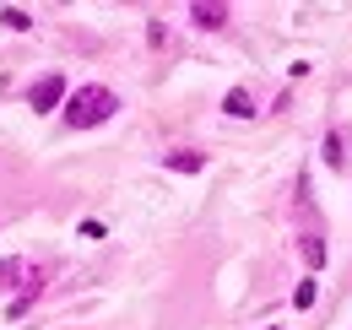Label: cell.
I'll use <instances>...</instances> for the list:
<instances>
[{
  "instance_id": "obj_10",
  "label": "cell",
  "mask_w": 352,
  "mask_h": 330,
  "mask_svg": "<svg viewBox=\"0 0 352 330\" xmlns=\"http://www.w3.org/2000/svg\"><path fill=\"white\" fill-rule=\"evenodd\" d=\"M0 22H6L11 33H28V28H33V16H28V11H16V6H6V11H0Z\"/></svg>"
},
{
  "instance_id": "obj_1",
  "label": "cell",
  "mask_w": 352,
  "mask_h": 330,
  "mask_svg": "<svg viewBox=\"0 0 352 330\" xmlns=\"http://www.w3.org/2000/svg\"><path fill=\"white\" fill-rule=\"evenodd\" d=\"M114 114H120V98H114V92H109L103 82L76 87V92L65 98V109H60L65 130H92V124H109Z\"/></svg>"
},
{
  "instance_id": "obj_8",
  "label": "cell",
  "mask_w": 352,
  "mask_h": 330,
  "mask_svg": "<svg viewBox=\"0 0 352 330\" xmlns=\"http://www.w3.org/2000/svg\"><path fill=\"white\" fill-rule=\"evenodd\" d=\"M222 114H233V120H250V114H255V98H250V87H233V92L222 98Z\"/></svg>"
},
{
  "instance_id": "obj_11",
  "label": "cell",
  "mask_w": 352,
  "mask_h": 330,
  "mask_svg": "<svg viewBox=\"0 0 352 330\" xmlns=\"http://www.w3.org/2000/svg\"><path fill=\"white\" fill-rule=\"evenodd\" d=\"M314 276H304V282H298V287H293V309H309V303H314Z\"/></svg>"
},
{
  "instance_id": "obj_13",
  "label": "cell",
  "mask_w": 352,
  "mask_h": 330,
  "mask_svg": "<svg viewBox=\"0 0 352 330\" xmlns=\"http://www.w3.org/2000/svg\"><path fill=\"white\" fill-rule=\"evenodd\" d=\"M82 239H109V228H103L98 217H87V222H82Z\"/></svg>"
},
{
  "instance_id": "obj_4",
  "label": "cell",
  "mask_w": 352,
  "mask_h": 330,
  "mask_svg": "<svg viewBox=\"0 0 352 330\" xmlns=\"http://www.w3.org/2000/svg\"><path fill=\"white\" fill-rule=\"evenodd\" d=\"M44 282H49V271H33V276H28V287H22L16 298H11V303H6V320H22V314H28L33 303H38V292H44Z\"/></svg>"
},
{
  "instance_id": "obj_14",
  "label": "cell",
  "mask_w": 352,
  "mask_h": 330,
  "mask_svg": "<svg viewBox=\"0 0 352 330\" xmlns=\"http://www.w3.org/2000/svg\"><path fill=\"white\" fill-rule=\"evenodd\" d=\"M271 330H276V325H271Z\"/></svg>"
},
{
  "instance_id": "obj_12",
  "label": "cell",
  "mask_w": 352,
  "mask_h": 330,
  "mask_svg": "<svg viewBox=\"0 0 352 330\" xmlns=\"http://www.w3.org/2000/svg\"><path fill=\"white\" fill-rule=\"evenodd\" d=\"M146 38H152V49H163V43H168V28H163V22L152 16V28H146Z\"/></svg>"
},
{
  "instance_id": "obj_7",
  "label": "cell",
  "mask_w": 352,
  "mask_h": 330,
  "mask_svg": "<svg viewBox=\"0 0 352 330\" xmlns=\"http://www.w3.org/2000/svg\"><path fill=\"white\" fill-rule=\"evenodd\" d=\"M22 276H33V265H28L22 254H6V260H0V292L22 287Z\"/></svg>"
},
{
  "instance_id": "obj_2",
  "label": "cell",
  "mask_w": 352,
  "mask_h": 330,
  "mask_svg": "<svg viewBox=\"0 0 352 330\" xmlns=\"http://www.w3.org/2000/svg\"><path fill=\"white\" fill-rule=\"evenodd\" d=\"M28 103H33L38 114H49V109H60V103H65V76H60V71H49V76H38V82L28 87Z\"/></svg>"
},
{
  "instance_id": "obj_9",
  "label": "cell",
  "mask_w": 352,
  "mask_h": 330,
  "mask_svg": "<svg viewBox=\"0 0 352 330\" xmlns=\"http://www.w3.org/2000/svg\"><path fill=\"white\" fill-rule=\"evenodd\" d=\"M325 163H331V168L347 163V135H342V130H331V135H325Z\"/></svg>"
},
{
  "instance_id": "obj_5",
  "label": "cell",
  "mask_w": 352,
  "mask_h": 330,
  "mask_svg": "<svg viewBox=\"0 0 352 330\" xmlns=\"http://www.w3.org/2000/svg\"><path fill=\"white\" fill-rule=\"evenodd\" d=\"M163 168H174V173H201V168H206V152H195V146H174V152H163Z\"/></svg>"
},
{
  "instance_id": "obj_3",
  "label": "cell",
  "mask_w": 352,
  "mask_h": 330,
  "mask_svg": "<svg viewBox=\"0 0 352 330\" xmlns=\"http://www.w3.org/2000/svg\"><path fill=\"white\" fill-rule=\"evenodd\" d=\"M228 16H233V11H228L222 0H195V6H190V22H195L201 33H217V28H228Z\"/></svg>"
},
{
  "instance_id": "obj_6",
  "label": "cell",
  "mask_w": 352,
  "mask_h": 330,
  "mask_svg": "<svg viewBox=\"0 0 352 330\" xmlns=\"http://www.w3.org/2000/svg\"><path fill=\"white\" fill-rule=\"evenodd\" d=\"M298 254H304L309 276H314V271L325 265V254H331V249H325V233H298Z\"/></svg>"
}]
</instances>
